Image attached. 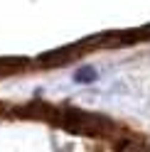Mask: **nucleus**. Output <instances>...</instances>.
<instances>
[{"label":"nucleus","mask_w":150,"mask_h":152,"mask_svg":"<svg viewBox=\"0 0 150 152\" xmlns=\"http://www.w3.org/2000/svg\"><path fill=\"white\" fill-rule=\"evenodd\" d=\"M62 128H67L71 132H79V135H106L108 130H113V123L108 118L99 115V113H89V110H64L57 118Z\"/></svg>","instance_id":"f257e3e1"}]
</instances>
